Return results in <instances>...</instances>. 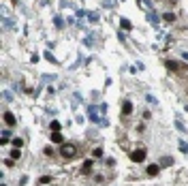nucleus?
<instances>
[{"label":"nucleus","mask_w":188,"mask_h":186,"mask_svg":"<svg viewBox=\"0 0 188 186\" xmlns=\"http://www.w3.org/2000/svg\"><path fill=\"white\" fill-rule=\"evenodd\" d=\"M122 113H124V115H130V113H133V103H130V101H124V103H122Z\"/></svg>","instance_id":"obj_5"},{"label":"nucleus","mask_w":188,"mask_h":186,"mask_svg":"<svg viewBox=\"0 0 188 186\" xmlns=\"http://www.w3.org/2000/svg\"><path fill=\"white\" fill-rule=\"evenodd\" d=\"M162 17H164V21H169V24H171V21H175V15H173V13H164Z\"/></svg>","instance_id":"obj_11"},{"label":"nucleus","mask_w":188,"mask_h":186,"mask_svg":"<svg viewBox=\"0 0 188 186\" xmlns=\"http://www.w3.org/2000/svg\"><path fill=\"white\" fill-rule=\"evenodd\" d=\"M164 66L169 68L171 73H180V71H186V64H182V62H175V60H164Z\"/></svg>","instance_id":"obj_2"},{"label":"nucleus","mask_w":188,"mask_h":186,"mask_svg":"<svg viewBox=\"0 0 188 186\" xmlns=\"http://www.w3.org/2000/svg\"><path fill=\"white\" fill-rule=\"evenodd\" d=\"M120 26H122V28H124V30H130V21H128V19H124V17H122V19H120Z\"/></svg>","instance_id":"obj_10"},{"label":"nucleus","mask_w":188,"mask_h":186,"mask_svg":"<svg viewBox=\"0 0 188 186\" xmlns=\"http://www.w3.org/2000/svg\"><path fill=\"white\" fill-rule=\"evenodd\" d=\"M130 160H133V162H143V160H146V150H143V148L133 150V152H130Z\"/></svg>","instance_id":"obj_3"},{"label":"nucleus","mask_w":188,"mask_h":186,"mask_svg":"<svg viewBox=\"0 0 188 186\" xmlns=\"http://www.w3.org/2000/svg\"><path fill=\"white\" fill-rule=\"evenodd\" d=\"M81 173L83 175H88V173H92V160H86L83 165H81Z\"/></svg>","instance_id":"obj_7"},{"label":"nucleus","mask_w":188,"mask_h":186,"mask_svg":"<svg viewBox=\"0 0 188 186\" xmlns=\"http://www.w3.org/2000/svg\"><path fill=\"white\" fill-rule=\"evenodd\" d=\"M171 162H173V160H171L169 156H164V158H162V165H171Z\"/></svg>","instance_id":"obj_16"},{"label":"nucleus","mask_w":188,"mask_h":186,"mask_svg":"<svg viewBox=\"0 0 188 186\" xmlns=\"http://www.w3.org/2000/svg\"><path fill=\"white\" fill-rule=\"evenodd\" d=\"M5 122H7V126H15V115L11 113V111H5Z\"/></svg>","instance_id":"obj_4"},{"label":"nucleus","mask_w":188,"mask_h":186,"mask_svg":"<svg viewBox=\"0 0 188 186\" xmlns=\"http://www.w3.org/2000/svg\"><path fill=\"white\" fill-rule=\"evenodd\" d=\"M49 128H52V131H60V122H56V120H54V122L49 124Z\"/></svg>","instance_id":"obj_13"},{"label":"nucleus","mask_w":188,"mask_h":186,"mask_svg":"<svg viewBox=\"0 0 188 186\" xmlns=\"http://www.w3.org/2000/svg\"><path fill=\"white\" fill-rule=\"evenodd\" d=\"M49 182H52V175H43L41 178V184H49Z\"/></svg>","instance_id":"obj_15"},{"label":"nucleus","mask_w":188,"mask_h":186,"mask_svg":"<svg viewBox=\"0 0 188 186\" xmlns=\"http://www.w3.org/2000/svg\"><path fill=\"white\" fill-rule=\"evenodd\" d=\"M11 143H13L15 148H21V146H24V139H19V137H15V139H11Z\"/></svg>","instance_id":"obj_9"},{"label":"nucleus","mask_w":188,"mask_h":186,"mask_svg":"<svg viewBox=\"0 0 188 186\" xmlns=\"http://www.w3.org/2000/svg\"><path fill=\"white\" fill-rule=\"evenodd\" d=\"M52 141L54 143H64V137L60 135V131H52Z\"/></svg>","instance_id":"obj_6"},{"label":"nucleus","mask_w":188,"mask_h":186,"mask_svg":"<svg viewBox=\"0 0 188 186\" xmlns=\"http://www.w3.org/2000/svg\"><path fill=\"white\" fill-rule=\"evenodd\" d=\"M19 156H21V152H19V148H15V150L11 152V158H13V160H17Z\"/></svg>","instance_id":"obj_12"},{"label":"nucleus","mask_w":188,"mask_h":186,"mask_svg":"<svg viewBox=\"0 0 188 186\" xmlns=\"http://www.w3.org/2000/svg\"><path fill=\"white\" fill-rule=\"evenodd\" d=\"M60 156H62V158H75V156H77V146H75V143H62Z\"/></svg>","instance_id":"obj_1"},{"label":"nucleus","mask_w":188,"mask_h":186,"mask_svg":"<svg viewBox=\"0 0 188 186\" xmlns=\"http://www.w3.org/2000/svg\"><path fill=\"white\" fill-rule=\"evenodd\" d=\"M92 154H94V158H101V156H103V150H101V148H96Z\"/></svg>","instance_id":"obj_14"},{"label":"nucleus","mask_w":188,"mask_h":186,"mask_svg":"<svg viewBox=\"0 0 188 186\" xmlns=\"http://www.w3.org/2000/svg\"><path fill=\"white\" fill-rule=\"evenodd\" d=\"M158 173H160V167H158V165H150V167H148V175L154 178V175H158Z\"/></svg>","instance_id":"obj_8"}]
</instances>
